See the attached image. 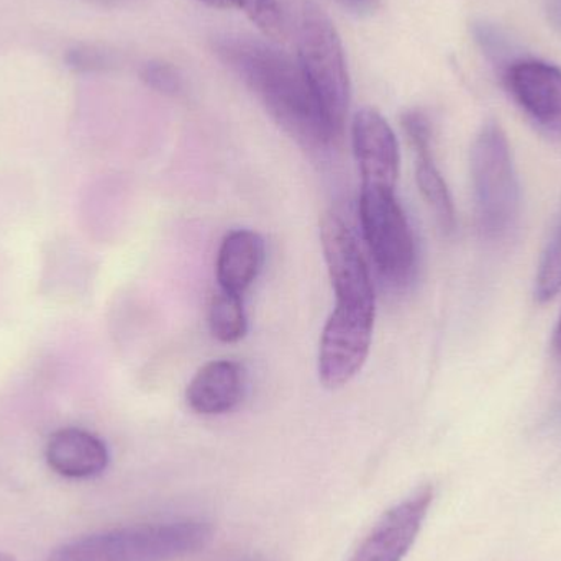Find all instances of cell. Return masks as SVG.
Masks as SVG:
<instances>
[{
    "instance_id": "1",
    "label": "cell",
    "mask_w": 561,
    "mask_h": 561,
    "mask_svg": "<svg viewBox=\"0 0 561 561\" xmlns=\"http://www.w3.org/2000/svg\"><path fill=\"white\" fill-rule=\"evenodd\" d=\"M214 48L300 145L325 148L336 141L297 59L272 43L240 33L217 36Z\"/></svg>"
},
{
    "instance_id": "2",
    "label": "cell",
    "mask_w": 561,
    "mask_h": 561,
    "mask_svg": "<svg viewBox=\"0 0 561 561\" xmlns=\"http://www.w3.org/2000/svg\"><path fill=\"white\" fill-rule=\"evenodd\" d=\"M210 539L213 529L201 520L145 524L72 540L49 561H171L199 552Z\"/></svg>"
},
{
    "instance_id": "3",
    "label": "cell",
    "mask_w": 561,
    "mask_h": 561,
    "mask_svg": "<svg viewBox=\"0 0 561 561\" xmlns=\"http://www.w3.org/2000/svg\"><path fill=\"white\" fill-rule=\"evenodd\" d=\"M297 62L336 140L343 135L352 84L342 39L332 20L316 3L300 7L296 25Z\"/></svg>"
},
{
    "instance_id": "4",
    "label": "cell",
    "mask_w": 561,
    "mask_h": 561,
    "mask_svg": "<svg viewBox=\"0 0 561 561\" xmlns=\"http://www.w3.org/2000/svg\"><path fill=\"white\" fill-rule=\"evenodd\" d=\"M471 176L481 233L491 240L507 236L519 216V183L510 141L496 122H488L474 140Z\"/></svg>"
},
{
    "instance_id": "5",
    "label": "cell",
    "mask_w": 561,
    "mask_h": 561,
    "mask_svg": "<svg viewBox=\"0 0 561 561\" xmlns=\"http://www.w3.org/2000/svg\"><path fill=\"white\" fill-rule=\"evenodd\" d=\"M359 220L376 266L385 278L404 283L415 268V242L394 191L362 187Z\"/></svg>"
},
{
    "instance_id": "6",
    "label": "cell",
    "mask_w": 561,
    "mask_h": 561,
    "mask_svg": "<svg viewBox=\"0 0 561 561\" xmlns=\"http://www.w3.org/2000/svg\"><path fill=\"white\" fill-rule=\"evenodd\" d=\"M375 310L335 304L320 336L319 378L325 388L348 385L365 365L371 346Z\"/></svg>"
},
{
    "instance_id": "7",
    "label": "cell",
    "mask_w": 561,
    "mask_h": 561,
    "mask_svg": "<svg viewBox=\"0 0 561 561\" xmlns=\"http://www.w3.org/2000/svg\"><path fill=\"white\" fill-rule=\"evenodd\" d=\"M320 240L335 293V304L376 309L375 287L365 256L352 230L335 213L323 214Z\"/></svg>"
},
{
    "instance_id": "8",
    "label": "cell",
    "mask_w": 561,
    "mask_h": 561,
    "mask_svg": "<svg viewBox=\"0 0 561 561\" xmlns=\"http://www.w3.org/2000/svg\"><path fill=\"white\" fill-rule=\"evenodd\" d=\"M432 501L434 490L427 484L386 511L348 561H402L424 526Z\"/></svg>"
},
{
    "instance_id": "9",
    "label": "cell",
    "mask_w": 561,
    "mask_h": 561,
    "mask_svg": "<svg viewBox=\"0 0 561 561\" xmlns=\"http://www.w3.org/2000/svg\"><path fill=\"white\" fill-rule=\"evenodd\" d=\"M352 144L362 174V187L394 191L399 176V147L388 121L371 107L356 112L352 122Z\"/></svg>"
},
{
    "instance_id": "10",
    "label": "cell",
    "mask_w": 561,
    "mask_h": 561,
    "mask_svg": "<svg viewBox=\"0 0 561 561\" xmlns=\"http://www.w3.org/2000/svg\"><path fill=\"white\" fill-rule=\"evenodd\" d=\"M506 84L520 107L547 127H561V69L539 59H519L506 71Z\"/></svg>"
},
{
    "instance_id": "11",
    "label": "cell",
    "mask_w": 561,
    "mask_h": 561,
    "mask_svg": "<svg viewBox=\"0 0 561 561\" xmlns=\"http://www.w3.org/2000/svg\"><path fill=\"white\" fill-rule=\"evenodd\" d=\"M243 389L242 365L232 359H214L191 379L186 389L187 405L201 415L227 414L242 402Z\"/></svg>"
},
{
    "instance_id": "12",
    "label": "cell",
    "mask_w": 561,
    "mask_h": 561,
    "mask_svg": "<svg viewBox=\"0 0 561 561\" xmlns=\"http://www.w3.org/2000/svg\"><path fill=\"white\" fill-rule=\"evenodd\" d=\"M45 457L53 471L72 480L98 477L108 465L104 442L76 427L56 431L46 444Z\"/></svg>"
},
{
    "instance_id": "13",
    "label": "cell",
    "mask_w": 561,
    "mask_h": 561,
    "mask_svg": "<svg viewBox=\"0 0 561 561\" xmlns=\"http://www.w3.org/2000/svg\"><path fill=\"white\" fill-rule=\"evenodd\" d=\"M265 240L253 230H232L224 239L217 255L220 289L243 296L255 283L265 263Z\"/></svg>"
},
{
    "instance_id": "14",
    "label": "cell",
    "mask_w": 561,
    "mask_h": 561,
    "mask_svg": "<svg viewBox=\"0 0 561 561\" xmlns=\"http://www.w3.org/2000/svg\"><path fill=\"white\" fill-rule=\"evenodd\" d=\"M415 158H417V161H415V181H417L419 191H421L422 197L434 213L442 230L451 233L455 230V222H457L454 199H451L444 176L435 167L432 150L419 151V153H415Z\"/></svg>"
},
{
    "instance_id": "15",
    "label": "cell",
    "mask_w": 561,
    "mask_h": 561,
    "mask_svg": "<svg viewBox=\"0 0 561 561\" xmlns=\"http://www.w3.org/2000/svg\"><path fill=\"white\" fill-rule=\"evenodd\" d=\"M209 329L219 342H240L249 330L242 296L220 289L210 300Z\"/></svg>"
},
{
    "instance_id": "16",
    "label": "cell",
    "mask_w": 561,
    "mask_h": 561,
    "mask_svg": "<svg viewBox=\"0 0 561 561\" xmlns=\"http://www.w3.org/2000/svg\"><path fill=\"white\" fill-rule=\"evenodd\" d=\"M561 289V217L556 232L543 252L536 280V297L539 302H547Z\"/></svg>"
},
{
    "instance_id": "17",
    "label": "cell",
    "mask_w": 561,
    "mask_h": 561,
    "mask_svg": "<svg viewBox=\"0 0 561 561\" xmlns=\"http://www.w3.org/2000/svg\"><path fill=\"white\" fill-rule=\"evenodd\" d=\"M230 5L239 7L270 38H286L287 23L278 0H230Z\"/></svg>"
},
{
    "instance_id": "18",
    "label": "cell",
    "mask_w": 561,
    "mask_h": 561,
    "mask_svg": "<svg viewBox=\"0 0 561 561\" xmlns=\"http://www.w3.org/2000/svg\"><path fill=\"white\" fill-rule=\"evenodd\" d=\"M141 79L147 82L148 88L154 89L161 94L176 95L183 89V79L178 75L176 69L168 62H148L141 69Z\"/></svg>"
},
{
    "instance_id": "19",
    "label": "cell",
    "mask_w": 561,
    "mask_h": 561,
    "mask_svg": "<svg viewBox=\"0 0 561 561\" xmlns=\"http://www.w3.org/2000/svg\"><path fill=\"white\" fill-rule=\"evenodd\" d=\"M66 62L69 68L79 72L99 71L107 66L108 59L105 53L91 46H79L66 55Z\"/></svg>"
},
{
    "instance_id": "20",
    "label": "cell",
    "mask_w": 561,
    "mask_h": 561,
    "mask_svg": "<svg viewBox=\"0 0 561 561\" xmlns=\"http://www.w3.org/2000/svg\"><path fill=\"white\" fill-rule=\"evenodd\" d=\"M339 2L356 15H371L381 5V0H339Z\"/></svg>"
},
{
    "instance_id": "21",
    "label": "cell",
    "mask_w": 561,
    "mask_h": 561,
    "mask_svg": "<svg viewBox=\"0 0 561 561\" xmlns=\"http://www.w3.org/2000/svg\"><path fill=\"white\" fill-rule=\"evenodd\" d=\"M201 2L206 3V5L216 7V9H227L230 5V0H201Z\"/></svg>"
},
{
    "instance_id": "22",
    "label": "cell",
    "mask_w": 561,
    "mask_h": 561,
    "mask_svg": "<svg viewBox=\"0 0 561 561\" xmlns=\"http://www.w3.org/2000/svg\"><path fill=\"white\" fill-rule=\"evenodd\" d=\"M556 345H557V348H559L561 352V320L559 323V329H557V333H556Z\"/></svg>"
},
{
    "instance_id": "23",
    "label": "cell",
    "mask_w": 561,
    "mask_h": 561,
    "mask_svg": "<svg viewBox=\"0 0 561 561\" xmlns=\"http://www.w3.org/2000/svg\"><path fill=\"white\" fill-rule=\"evenodd\" d=\"M0 561H15L13 557L7 556V553L0 552Z\"/></svg>"
},
{
    "instance_id": "24",
    "label": "cell",
    "mask_w": 561,
    "mask_h": 561,
    "mask_svg": "<svg viewBox=\"0 0 561 561\" xmlns=\"http://www.w3.org/2000/svg\"><path fill=\"white\" fill-rule=\"evenodd\" d=\"M232 561H263V560L253 559V557H243V559H237V560H232Z\"/></svg>"
}]
</instances>
